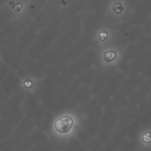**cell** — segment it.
<instances>
[{"label":"cell","instance_id":"6","mask_svg":"<svg viewBox=\"0 0 151 151\" xmlns=\"http://www.w3.org/2000/svg\"><path fill=\"white\" fill-rule=\"evenodd\" d=\"M143 141L145 142L149 143L150 142V133H147L144 135L143 137Z\"/></svg>","mask_w":151,"mask_h":151},{"label":"cell","instance_id":"3","mask_svg":"<svg viewBox=\"0 0 151 151\" xmlns=\"http://www.w3.org/2000/svg\"><path fill=\"white\" fill-rule=\"evenodd\" d=\"M113 10L117 14H119L123 10V7H122L120 3H115L113 5Z\"/></svg>","mask_w":151,"mask_h":151},{"label":"cell","instance_id":"4","mask_svg":"<svg viewBox=\"0 0 151 151\" xmlns=\"http://www.w3.org/2000/svg\"><path fill=\"white\" fill-rule=\"evenodd\" d=\"M108 32L106 31H102L100 33V38L102 41H104L107 39Z\"/></svg>","mask_w":151,"mask_h":151},{"label":"cell","instance_id":"5","mask_svg":"<svg viewBox=\"0 0 151 151\" xmlns=\"http://www.w3.org/2000/svg\"><path fill=\"white\" fill-rule=\"evenodd\" d=\"M15 4V6H13V9H14V10L17 12L20 11L21 9L22 8V4L19 2L16 3V4Z\"/></svg>","mask_w":151,"mask_h":151},{"label":"cell","instance_id":"1","mask_svg":"<svg viewBox=\"0 0 151 151\" xmlns=\"http://www.w3.org/2000/svg\"><path fill=\"white\" fill-rule=\"evenodd\" d=\"M73 125V119L69 116H64L58 119L55 124V128L61 134L68 133Z\"/></svg>","mask_w":151,"mask_h":151},{"label":"cell","instance_id":"7","mask_svg":"<svg viewBox=\"0 0 151 151\" xmlns=\"http://www.w3.org/2000/svg\"><path fill=\"white\" fill-rule=\"evenodd\" d=\"M24 84V86L26 87L27 88H32V82L30 81V80H27Z\"/></svg>","mask_w":151,"mask_h":151},{"label":"cell","instance_id":"2","mask_svg":"<svg viewBox=\"0 0 151 151\" xmlns=\"http://www.w3.org/2000/svg\"><path fill=\"white\" fill-rule=\"evenodd\" d=\"M116 58V54L114 51H106L104 53V60L109 63L114 60Z\"/></svg>","mask_w":151,"mask_h":151}]
</instances>
